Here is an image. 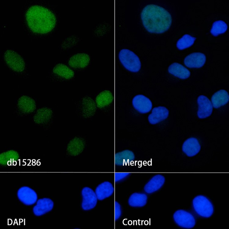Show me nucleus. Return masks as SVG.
<instances>
[{"label": "nucleus", "mask_w": 229, "mask_h": 229, "mask_svg": "<svg viewBox=\"0 0 229 229\" xmlns=\"http://www.w3.org/2000/svg\"><path fill=\"white\" fill-rule=\"evenodd\" d=\"M143 24L151 33L160 34L170 27L172 19L169 13L163 8L154 4H149L143 9L141 14Z\"/></svg>", "instance_id": "f257e3e1"}, {"label": "nucleus", "mask_w": 229, "mask_h": 229, "mask_svg": "<svg viewBox=\"0 0 229 229\" xmlns=\"http://www.w3.org/2000/svg\"><path fill=\"white\" fill-rule=\"evenodd\" d=\"M27 25L34 32L45 34L51 31L56 21L55 14L48 8L38 5L30 6L25 14Z\"/></svg>", "instance_id": "f03ea898"}, {"label": "nucleus", "mask_w": 229, "mask_h": 229, "mask_svg": "<svg viewBox=\"0 0 229 229\" xmlns=\"http://www.w3.org/2000/svg\"><path fill=\"white\" fill-rule=\"evenodd\" d=\"M118 57L122 64L128 71L136 72L140 69L141 64L140 60L132 51L127 49H123L120 51Z\"/></svg>", "instance_id": "7ed1b4c3"}, {"label": "nucleus", "mask_w": 229, "mask_h": 229, "mask_svg": "<svg viewBox=\"0 0 229 229\" xmlns=\"http://www.w3.org/2000/svg\"><path fill=\"white\" fill-rule=\"evenodd\" d=\"M193 205L196 213L202 217H209L213 212L212 204L204 196L200 195L195 197L193 200Z\"/></svg>", "instance_id": "20e7f679"}, {"label": "nucleus", "mask_w": 229, "mask_h": 229, "mask_svg": "<svg viewBox=\"0 0 229 229\" xmlns=\"http://www.w3.org/2000/svg\"><path fill=\"white\" fill-rule=\"evenodd\" d=\"M4 59L8 66L17 72L23 71L25 68V63L23 58L15 51L8 49L4 54Z\"/></svg>", "instance_id": "39448f33"}, {"label": "nucleus", "mask_w": 229, "mask_h": 229, "mask_svg": "<svg viewBox=\"0 0 229 229\" xmlns=\"http://www.w3.org/2000/svg\"><path fill=\"white\" fill-rule=\"evenodd\" d=\"M175 223L179 226L187 228H191L195 224V219L190 213L185 210H179L173 215Z\"/></svg>", "instance_id": "423d86ee"}, {"label": "nucleus", "mask_w": 229, "mask_h": 229, "mask_svg": "<svg viewBox=\"0 0 229 229\" xmlns=\"http://www.w3.org/2000/svg\"><path fill=\"white\" fill-rule=\"evenodd\" d=\"M81 194L82 201L81 207L85 211L90 210L96 206L98 199L94 192L88 187H84L82 190Z\"/></svg>", "instance_id": "0eeeda50"}, {"label": "nucleus", "mask_w": 229, "mask_h": 229, "mask_svg": "<svg viewBox=\"0 0 229 229\" xmlns=\"http://www.w3.org/2000/svg\"><path fill=\"white\" fill-rule=\"evenodd\" d=\"M198 105L197 115L201 119L209 116L213 111V107L211 101L206 96L201 95L197 99Z\"/></svg>", "instance_id": "6e6552de"}, {"label": "nucleus", "mask_w": 229, "mask_h": 229, "mask_svg": "<svg viewBox=\"0 0 229 229\" xmlns=\"http://www.w3.org/2000/svg\"><path fill=\"white\" fill-rule=\"evenodd\" d=\"M132 104L136 111L142 114L149 112L152 107L151 100L145 96L140 94L137 95L133 97Z\"/></svg>", "instance_id": "1a4fd4ad"}, {"label": "nucleus", "mask_w": 229, "mask_h": 229, "mask_svg": "<svg viewBox=\"0 0 229 229\" xmlns=\"http://www.w3.org/2000/svg\"><path fill=\"white\" fill-rule=\"evenodd\" d=\"M17 194L19 199L26 205H32L37 200V195L35 192L27 187L24 186L20 188Z\"/></svg>", "instance_id": "9d476101"}, {"label": "nucleus", "mask_w": 229, "mask_h": 229, "mask_svg": "<svg viewBox=\"0 0 229 229\" xmlns=\"http://www.w3.org/2000/svg\"><path fill=\"white\" fill-rule=\"evenodd\" d=\"M205 55L201 53H194L190 54L184 59L185 65L189 68H200L206 61Z\"/></svg>", "instance_id": "9b49d317"}, {"label": "nucleus", "mask_w": 229, "mask_h": 229, "mask_svg": "<svg viewBox=\"0 0 229 229\" xmlns=\"http://www.w3.org/2000/svg\"><path fill=\"white\" fill-rule=\"evenodd\" d=\"M169 111L165 107L159 106L154 108L148 118L149 123L155 124L166 119L168 116Z\"/></svg>", "instance_id": "f8f14e48"}, {"label": "nucleus", "mask_w": 229, "mask_h": 229, "mask_svg": "<svg viewBox=\"0 0 229 229\" xmlns=\"http://www.w3.org/2000/svg\"><path fill=\"white\" fill-rule=\"evenodd\" d=\"M53 206V202L51 199L47 198L40 199L34 207L33 212L36 216H41L51 210Z\"/></svg>", "instance_id": "ddd939ff"}, {"label": "nucleus", "mask_w": 229, "mask_h": 229, "mask_svg": "<svg viewBox=\"0 0 229 229\" xmlns=\"http://www.w3.org/2000/svg\"><path fill=\"white\" fill-rule=\"evenodd\" d=\"M85 147V142L82 138L75 137L71 140L68 143L67 150V153L73 156H77L83 151Z\"/></svg>", "instance_id": "4468645a"}, {"label": "nucleus", "mask_w": 229, "mask_h": 229, "mask_svg": "<svg viewBox=\"0 0 229 229\" xmlns=\"http://www.w3.org/2000/svg\"><path fill=\"white\" fill-rule=\"evenodd\" d=\"M182 149L183 151L187 156L192 157L199 152L201 146L196 138L191 137L184 141L182 146Z\"/></svg>", "instance_id": "2eb2a0df"}, {"label": "nucleus", "mask_w": 229, "mask_h": 229, "mask_svg": "<svg viewBox=\"0 0 229 229\" xmlns=\"http://www.w3.org/2000/svg\"><path fill=\"white\" fill-rule=\"evenodd\" d=\"M90 60L89 56L84 53L75 54L69 59L68 63L69 66L74 68H84L89 64Z\"/></svg>", "instance_id": "dca6fc26"}, {"label": "nucleus", "mask_w": 229, "mask_h": 229, "mask_svg": "<svg viewBox=\"0 0 229 229\" xmlns=\"http://www.w3.org/2000/svg\"><path fill=\"white\" fill-rule=\"evenodd\" d=\"M17 106L20 111L24 113H30L36 109L35 100L32 98L26 95H23L18 99Z\"/></svg>", "instance_id": "f3484780"}, {"label": "nucleus", "mask_w": 229, "mask_h": 229, "mask_svg": "<svg viewBox=\"0 0 229 229\" xmlns=\"http://www.w3.org/2000/svg\"><path fill=\"white\" fill-rule=\"evenodd\" d=\"M114 191L112 184L108 181H105L96 187L95 192L98 200L101 201L111 196Z\"/></svg>", "instance_id": "a211bd4d"}, {"label": "nucleus", "mask_w": 229, "mask_h": 229, "mask_svg": "<svg viewBox=\"0 0 229 229\" xmlns=\"http://www.w3.org/2000/svg\"><path fill=\"white\" fill-rule=\"evenodd\" d=\"M82 114L85 118L93 116L96 109V105L94 100L90 97L85 96L82 101Z\"/></svg>", "instance_id": "6ab92c4d"}, {"label": "nucleus", "mask_w": 229, "mask_h": 229, "mask_svg": "<svg viewBox=\"0 0 229 229\" xmlns=\"http://www.w3.org/2000/svg\"><path fill=\"white\" fill-rule=\"evenodd\" d=\"M165 178L162 175L158 174L154 176L144 187V190L147 193L151 194L159 190L162 186Z\"/></svg>", "instance_id": "aec40b11"}, {"label": "nucleus", "mask_w": 229, "mask_h": 229, "mask_svg": "<svg viewBox=\"0 0 229 229\" xmlns=\"http://www.w3.org/2000/svg\"><path fill=\"white\" fill-rule=\"evenodd\" d=\"M53 111L47 107L38 109L33 117L34 122L38 124H42L48 122L52 116Z\"/></svg>", "instance_id": "412c9836"}, {"label": "nucleus", "mask_w": 229, "mask_h": 229, "mask_svg": "<svg viewBox=\"0 0 229 229\" xmlns=\"http://www.w3.org/2000/svg\"><path fill=\"white\" fill-rule=\"evenodd\" d=\"M168 72L174 76L181 79H186L190 75L189 71L182 65L174 63L169 67Z\"/></svg>", "instance_id": "4be33fe9"}, {"label": "nucleus", "mask_w": 229, "mask_h": 229, "mask_svg": "<svg viewBox=\"0 0 229 229\" xmlns=\"http://www.w3.org/2000/svg\"><path fill=\"white\" fill-rule=\"evenodd\" d=\"M228 92L225 90L221 89L215 93L211 97V103L213 107L218 108L227 104L229 101Z\"/></svg>", "instance_id": "5701e85b"}, {"label": "nucleus", "mask_w": 229, "mask_h": 229, "mask_svg": "<svg viewBox=\"0 0 229 229\" xmlns=\"http://www.w3.org/2000/svg\"><path fill=\"white\" fill-rule=\"evenodd\" d=\"M135 158L133 153L129 150H125L118 152L115 154V164L121 166L132 161Z\"/></svg>", "instance_id": "b1692460"}, {"label": "nucleus", "mask_w": 229, "mask_h": 229, "mask_svg": "<svg viewBox=\"0 0 229 229\" xmlns=\"http://www.w3.org/2000/svg\"><path fill=\"white\" fill-rule=\"evenodd\" d=\"M114 99L111 93L108 90L100 92L96 96V103L97 107L101 108L110 104Z\"/></svg>", "instance_id": "393cba45"}, {"label": "nucleus", "mask_w": 229, "mask_h": 229, "mask_svg": "<svg viewBox=\"0 0 229 229\" xmlns=\"http://www.w3.org/2000/svg\"><path fill=\"white\" fill-rule=\"evenodd\" d=\"M53 73L66 79H70L74 75V71L67 65L60 63L53 68Z\"/></svg>", "instance_id": "a878e982"}, {"label": "nucleus", "mask_w": 229, "mask_h": 229, "mask_svg": "<svg viewBox=\"0 0 229 229\" xmlns=\"http://www.w3.org/2000/svg\"><path fill=\"white\" fill-rule=\"evenodd\" d=\"M147 198V196L145 194L135 193L130 196L128 203L132 207H141L146 204Z\"/></svg>", "instance_id": "bb28decb"}, {"label": "nucleus", "mask_w": 229, "mask_h": 229, "mask_svg": "<svg viewBox=\"0 0 229 229\" xmlns=\"http://www.w3.org/2000/svg\"><path fill=\"white\" fill-rule=\"evenodd\" d=\"M19 157V154L16 151L13 150H9L0 154V162L2 164H6L17 159Z\"/></svg>", "instance_id": "cd10ccee"}, {"label": "nucleus", "mask_w": 229, "mask_h": 229, "mask_svg": "<svg viewBox=\"0 0 229 229\" xmlns=\"http://www.w3.org/2000/svg\"><path fill=\"white\" fill-rule=\"evenodd\" d=\"M196 38L185 34L177 42L176 46L180 50H183L190 47L194 43Z\"/></svg>", "instance_id": "c85d7f7f"}, {"label": "nucleus", "mask_w": 229, "mask_h": 229, "mask_svg": "<svg viewBox=\"0 0 229 229\" xmlns=\"http://www.w3.org/2000/svg\"><path fill=\"white\" fill-rule=\"evenodd\" d=\"M227 24L221 20L215 21L213 24L210 32L213 36H216L224 33L227 30Z\"/></svg>", "instance_id": "c756f323"}, {"label": "nucleus", "mask_w": 229, "mask_h": 229, "mask_svg": "<svg viewBox=\"0 0 229 229\" xmlns=\"http://www.w3.org/2000/svg\"><path fill=\"white\" fill-rule=\"evenodd\" d=\"M114 210L115 220H116L120 217L122 213L120 205L117 202H115Z\"/></svg>", "instance_id": "7c9ffc66"}, {"label": "nucleus", "mask_w": 229, "mask_h": 229, "mask_svg": "<svg viewBox=\"0 0 229 229\" xmlns=\"http://www.w3.org/2000/svg\"><path fill=\"white\" fill-rule=\"evenodd\" d=\"M129 174L128 173H116L114 174V180L115 182L120 181L127 177Z\"/></svg>", "instance_id": "2f4dec72"}]
</instances>
